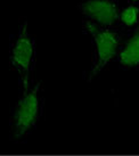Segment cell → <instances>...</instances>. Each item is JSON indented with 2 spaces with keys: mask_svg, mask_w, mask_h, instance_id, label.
Masks as SVG:
<instances>
[{
  "mask_svg": "<svg viewBox=\"0 0 139 156\" xmlns=\"http://www.w3.org/2000/svg\"><path fill=\"white\" fill-rule=\"evenodd\" d=\"M45 96L42 81H33L22 92L10 117L12 139L20 141L26 138L44 115Z\"/></svg>",
  "mask_w": 139,
  "mask_h": 156,
  "instance_id": "6da1fadb",
  "label": "cell"
},
{
  "mask_svg": "<svg viewBox=\"0 0 139 156\" xmlns=\"http://www.w3.org/2000/svg\"><path fill=\"white\" fill-rule=\"evenodd\" d=\"M82 26L94 41L92 66L89 74V80H91L119 55L123 44V38L116 27H103L87 18L83 21Z\"/></svg>",
  "mask_w": 139,
  "mask_h": 156,
  "instance_id": "7a4b0ae2",
  "label": "cell"
},
{
  "mask_svg": "<svg viewBox=\"0 0 139 156\" xmlns=\"http://www.w3.org/2000/svg\"><path fill=\"white\" fill-rule=\"evenodd\" d=\"M9 65L20 75L23 91L27 90L33 82L35 66V44L33 37L27 30V21H23L13 40Z\"/></svg>",
  "mask_w": 139,
  "mask_h": 156,
  "instance_id": "3957f363",
  "label": "cell"
},
{
  "mask_svg": "<svg viewBox=\"0 0 139 156\" xmlns=\"http://www.w3.org/2000/svg\"><path fill=\"white\" fill-rule=\"evenodd\" d=\"M78 8L87 20L97 25L113 29L120 24L121 10L117 0H82Z\"/></svg>",
  "mask_w": 139,
  "mask_h": 156,
  "instance_id": "277c9868",
  "label": "cell"
},
{
  "mask_svg": "<svg viewBox=\"0 0 139 156\" xmlns=\"http://www.w3.org/2000/svg\"><path fill=\"white\" fill-rule=\"evenodd\" d=\"M119 63L124 69H139V26L123 41L119 52Z\"/></svg>",
  "mask_w": 139,
  "mask_h": 156,
  "instance_id": "5b68a950",
  "label": "cell"
},
{
  "mask_svg": "<svg viewBox=\"0 0 139 156\" xmlns=\"http://www.w3.org/2000/svg\"><path fill=\"white\" fill-rule=\"evenodd\" d=\"M120 24L127 29L139 26V4H131L120 12Z\"/></svg>",
  "mask_w": 139,
  "mask_h": 156,
  "instance_id": "8992f818",
  "label": "cell"
},
{
  "mask_svg": "<svg viewBox=\"0 0 139 156\" xmlns=\"http://www.w3.org/2000/svg\"><path fill=\"white\" fill-rule=\"evenodd\" d=\"M131 4H139V0H129Z\"/></svg>",
  "mask_w": 139,
  "mask_h": 156,
  "instance_id": "52a82bcc",
  "label": "cell"
}]
</instances>
